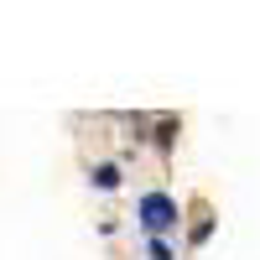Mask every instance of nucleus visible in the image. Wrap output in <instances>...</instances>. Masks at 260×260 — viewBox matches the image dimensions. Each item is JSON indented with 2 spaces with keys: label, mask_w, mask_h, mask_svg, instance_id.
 Returning a JSON list of instances; mask_svg holds the SVG:
<instances>
[{
  "label": "nucleus",
  "mask_w": 260,
  "mask_h": 260,
  "mask_svg": "<svg viewBox=\"0 0 260 260\" xmlns=\"http://www.w3.org/2000/svg\"><path fill=\"white\" fill-rule=\"evenodd\" d=\"M141 224H146V234L151 240H161V229H172L177 224V198L172 192H141Z\"/></svg>",
  "instance_id": "obj_1"
},
{
  "label": "nucleus",
  "mask_w": 260,
  "mask_h": 260,
  "mask_svg": "<svg viewBox=\"0 0 260 260\" xmlns=\"http://www.w3.org/2000/svg\"><path fill=\"white\" fill-rule=\"evenodd\" d=\"M94 187H99V192H115V187H120V167H115V161L94 167Z\"/></svg>",
  "instance_id": "obj_2"
},
{
  "label": "nucleus",
  "mask_w": 260,
  "mask_h": 260,
  "mask_svg": "<svg viewBox=\"0 0 260 260\" xmlns=\"http://www.w3.org/2000/svg\"><path fill=\"white\" fill-rule=\"evenodd\" d=\"M151 260H172V245L167 240H151Z\"/></svg>",
  "instance_id": "obj_3"
}]
</instances>
